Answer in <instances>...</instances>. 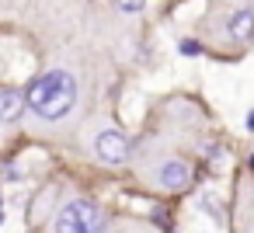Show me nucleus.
I'll return each instance as SVG.
<instances>
[{"label": "nucleus", "mask_w": 254, "mask_h": 233, "mask_svg": "<svg viewBox=\"0 0 254 233\" xmlns=\"http://www.w3.org/2000/svg\"><path fill=\"white\" fill-rule=\"evenodd\" d=\"M25 101H28V108L35 115L56 122V118H63V115L73 112V105H77V80L66 70H49L46 77H39V80L28 84Z\"/></svg>", "instance_id": "f257e3e1"}, {"label": "nucleus", "mask_w": 254, "mask_h": 233, "mask_svg": "<svg viewBox=\"0 0 254 233\" xmlns=\"http://www.w3.org/2000/svg\"><path fill=\"white\" fill-rule=\"evenodd\" d=\"M56 233H105V212L87 198H70L56 216Z\"/></svg>", "instance_id": "f03ea898"}, {"label": "nucleus", "mask_w": 254, "mask_h": 233, "mask_svg": "<svg viewBox=\"0 0 254 233\" xmlns=\"http://www.w3.org/2000/svg\"><path fill=\"white\" fill-rule=\"evenodd\" d=\"M129 139L119 132V129H101L98 136H94V153H98V160H105V164H126L129 160Z\"/></svg>", "instance_id": "7ed1b4c3"}, {"label": "nucleus", "mask_w": 254, "mask_h": 233, "mask_svg": "<svg viewBox=\"0 0 254 233\" xmlns=\"http://www.w3.org/2000/svg\"><path fill=\"white\" fill-rule=\"evenodd\" d=\"M157 181H160V188H167V191H181V188L191 181V167H188L185 160H164L160 171H157Z\"/></svg>", "instance_id": "20e7f679"}, {"label": "nucleus", "mask_w": 254, "mask_h": 233, "mask_svg": "<svg viewBox=\"0 0 254 233\" xmlns=\"http://www.w3.org/2000/svg\"><path fill=\"white\" fill-rule=\"evenodd\" d=\"M25 105H28V101H25L18 91L4 87V91H0V125H14V122L21 118Z\"/></svg>", "instance_id": "39448f33"}, {"label": "nucleus", "mask_w": 254, "mask_h": 233, "mask_svg": "<svg viewBox=\"0 0 254 233\" xmlns=\"http://www.w3.org/2000/svg\"><path fill=\"white\" fill-rule=\"evenodd\" d=\"M226 32H230V39H237V42H251V39H254V11L244 7V11L230 14Z\"/></svg>", "instance_id": "423d86ee"}, {"label": "nucleus", "mask_w": 254, "mask_h": 233, "mask_svg": "<svg viewBox=\"0 0 254 233\" xmlns=\"http://www.w3.org/2000/svg\"><path fill=\"white\" fill-rule=\"evenodd\" d=\"M115 4H119L122 14H139V11L146 7V0H115Z\"/></svg>", "instance_id": "0eeeda50"}, {"label": "nucleus", "mask_w": 254, "mask_h": 233, "mask_svg": "<svg viewBox=\"0 0 254 233\" xmlns=\"http://www.w3.org/2000/svg\"><path fill=\"white\" fill-rule=\"evenodd\" d=\"M181 53H188V56H191V53H198V46H195V42H181Z\"/></svg>", "instance_id": "6e6552de"}, {"label": "nucleus", "mask_w": 254, "mask_h": 233, "mask_svg": "<svg viewBox=\"0 0 254 233\" xmlns=\"http://www.w3.org/2000/svg\"><path fill=\"white\" fill-rule=\"evenodd\" d=\"M247 129L254 132V112H247Z\"/></svg>", "instance_id": "1a4fd4ad"}, {"label": "nucleus", "mask_w": 254, "mask_h": 233, "mask_svg": "<svg viewBox=\"0 0 254 233\" xmlns=\"http://www.w3.org/2000/svg\"><path fill=\"white\" fill-rule=\"evenodd\" d=\"M0 202H4V198H0Z\"/></svg>", "instance_id": "9d476101"}]
</instances>
